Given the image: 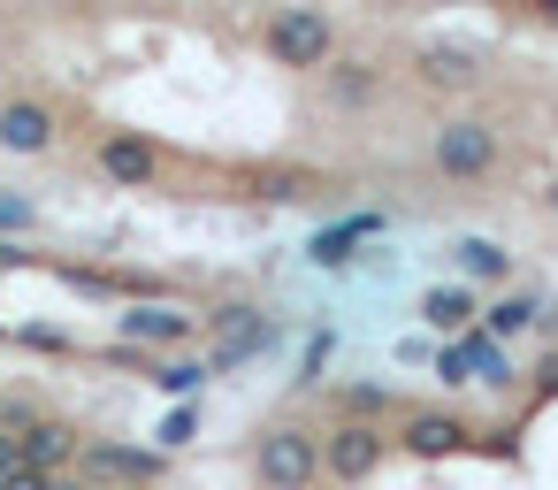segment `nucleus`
<instances>
[{"instance_id":"10","label":"nucleus","mask_w":558,"mask_h":490,"mask_svg":"<svg viewBox=\"0 0 558 490\" xmlns=\"http://www.w3.org/2000/svg\"><path fill=\"white\" fill-rule=\"evenodd\" d=\"M47 139H54V116L39 100H9V108H0V146H9V154H39Z\"/></svg>"},{"instance_id":"8","label":"nucleus","mask_w":558,"mask_h":490,"mask_svg":"<svg viewBox=\"0 0 558 490\" xmlns=\"http://www.w3.org/2000/svg\"><path fill=\"white\" fill-rule=\"evenodd\" d=\"M466 437H474V429H466V421H459V414H413V421H405V437H398V444H405V452H413V459H444V452H459V444H466Z\"/></svg>"},{"instance_id":"3","label":"nucleus","mask_w":558,"mask_h":490,"mask_svg":"<svg viewBox=\"0 0 558 490\" xmlns=\"http://www.w3.org/2000/svg\"><path fill=\"white\" fill-rule=\"evenodd\" d=\"M428 162H436L444 177H489V169H497V131H489V123H444V131L428 139Z\"/></svg>"},{"instance_id":"15","label":"nucleus","mask_w":558,"mask_h":490,"mask_svg":"<svg viewBox=\"0 0 558 490\" xmlns=\"http://www.w3.org/2000/svg\"><path fill=\"white\" fill-rule=\"evenodd\" d=\"M100 169H108L116 184H146L161 162H154V146H146V139H108V146H100Z\"/></svg>"},{"instance_id":"20","label":"nucleus","mask_w":558,"mask_h":490,"mask_svg":"<svg viewBox=\"0 0 558 490\" xmlns=\"http://www.w3.org/2000/svg\"><path fill=\"white\" fill-rule=\"evenodd\" d=\"M154 383H161L169 398H192V391L207 383V360H169V368H154Z\"/></svg>"},{"instance_id":"25","label":"nucleus","mask_w":558,"mask_h":490,"mask_svg":"<svg viewBox=\"0 0 558 490\" xmlns=\"http://www.w3.org/2000/svg\"><path fill=\"white\" fill-rule=\"evenodd\" d=\"M436 375H444V383H474V375H466V360H459V345H451V352H436Z\"/></svg>"},{"instance_id":"4","label":"nucleus","mask_w":558,"mask_h":490,"mask_svg":"<svg viewBox=\"0 0 558 490\" xmlns=\"http://www.w3.org/2000/svg\"><path fill=\"white\" fill-rule=\"evenodd\" d=\"M383 444H390V437H383L375 421H344V429L322 437V467H329L337 482H367V475L383 467Z\"/></svg>"},{"instance_id":"23","label":"nucleus","mask_w":558,"mask_h":490,"mask_svg":"<svg viewBox=\"0 0 558 490\" xmlns=\"http://www.w3.org/2000/svg\"><path fill=\"white\" fill-rule=\"evenodd\" d=\"M192 429H199V414H192V406H177V414H169V421H161V444H184V437H192Z\"/></svg>"},{"instance_id":"28","label":"nucleus","mask_w":558,"mask_h":490,"mask_svg":"<svg viewBox=\"0 0 558 490\" xmlns=\"http://www.w3.org/2000/svg\"><path fill=\"white\" fill-rule=\"evenodd\" d=\"M54 490H93V482H54Z\"/></svg>"},{"instance_id":"7","label":"nucleus","mask_w":558,"mask_h":490,"mask_svg":"<svg viewBox=\"0 0 558 490\" xmlns=\"http://www.w3.org/2000/svg\"><path fill=\"white\" fill-rule=\"evenodd\" d=\"M322 93H329L337 108H367V100H383V70L360 62V55H344V62L322 70Z\"/></svg>"},{"instance_id":"17","label":"nucleus","mask_w":558,"mask_h":490,"mask_svg":"<svg viewBox=\"0 0 558 490\" xmlns=\"http://www.w3.org/2000/svg\"><path fill=\"white\" fill-rule=\"evenodd\" d=\"M535 314H543V307H535L527 291H512V299H497V307L482 314V337H520V330H527Z\"/></svg>"},{"instance_id":"6","label":"nucleus","mask_w":558,"mask_h":490,"mask_svg":"<svg viewBox=\"0 0 558 490\" xmlns=\"http://www.w3.org/2000/svg\"><path fill=\"white\" fill-rule=\"evenodd\" d=\"M77 467L93 482H154L161 452H131V444H77Z\"/></svg>"},{"instance_id":"13","label":"nucleus","mask_w":558,"mask_h":490,"mask_svg":"<svg viewBox=\"0 0 558 490\" xmlns=\"http://www.w3.org/2000/svg\"><path fill=\"white\" fill-rule=\"evenodd\" d=\"M375 230H383V215H344L337 230H314V246H306V253H314L322 268H344V261H352V246H360V238H375Z\"/></svg>"},{"instance_id":"24","label":"nucleus","mask_w":558,"mask_h":490,"mask_svg":"<svg viewBox=\"0 0 558 490\" xmlns=\"http://www.w3.org/2000/svg\"><path fill=\"white\" fill-rule=\"evenodd\" d=\"M0 490H54L39 467H9V475H0Z\"/></svg>"},{"instance_id":"18","label":"nucleus","mask_w":558,"mask_h":490,"mask_svg":"<svg viewBox=\"0 0 558 490\" xmlns=\"http://www.w3.org/2000/svg\"><path fill=\"white\" fill-rule=\"evenodd\" d=\"M337 406H344V421H375V414H390V406H398V391H390V383H344V391H337Z\"/></svg>"},{"instance_id":"29","label":"nucleus","mask_w":558,"mask_h":490,"mask_svg":"<svg viewBox=\"0 0 558 490\" xmlns=\"http://www.w3.org/2000/svg\"><path fill=\"white\" fill-rule=\"evenodd\" d=\"M550 215H558V184H550Z\"/></svg>"},{"instance_id":"27","label":"nucleus","mask_w":558,"mask_h":490,"mask_svg":"<svg viewBox=\"0 0 558 490\" xmlns=\"http://www.w3.org/2000/svg\"><path fill=\"white\" fill-rule=\"evenodd\" d=\"M9 467H24V459H16V437L0 429V475H9Z\"/></svg>"},{"instance_id":"21","label":"nucleus","mask_w":558,"mask_h":490,"mask_svg":"<svg viewBox=\"0 0 558 490\" xmlns=\"http://www.w3.org/2000/svg\"><path fill=\"white\" fill-rule=\"evenodd\" d=\"M329 352H337V345H329V330H322V337H306V375H299L306 391L322 383V368H329Z\"/></svg>"},{"instance_id":"16","label":"nucleus","mask_w":558,"mask_h":490,"mask_svg":"<svg viewBox=\"0 0 558 490\" xmlns=\"http://www.w3.org/2000/svg\"><path fill=\"white\" fill-rule=\"evenodd\" d=\"M459 268L482 276V284H505V276H512V253H505L497 238H459Z\"/></svg>"},{"instance_id":"26","label":"nucleus","mask_w":558,"mask_h":490,"mask_svg":"<svg viewBox=\"0 0 558 490\" xmlns=\"http://www.w3.org/2000/svg\"><path fill=\"white\" fill-rule=\"evenodd\" d=\"M535 391H558V352H550V360L535 368Z\"/></svg>"},{"instance_id":"22","label":"nucleus","mask_w":558,"mask_h":490,"mask_svg":"<svg viewBox=\"0 0 558 490\" xmlns=\"http://www.w3.org/2000/svg\"><path fill=\"white\" fill-rule=\"evenodd\" d=\"M0 230H32V200H16V192H0Z\"/></svg>"},{"instance_id":"11","label":"nucleus","mask_w":558,"mask_h":490,"mask_svg":"<svg viewBox=\"0 0 558 490\" xmlns=\"http://www.w3.org/2000/svg\"><path fill=\"white\" fill-rule=\"evenodd\" d=\"M123 337L131 345H184L192 337V314L184 307H131L123 314Z\"/></svg>"},{"instance_id":"2","label":"nucleus","mask_w":558,"mask_h":490,"mask_svg":"<svg viewBox=\"0 0 558 490\" xmlns=\"http://www.w3.org/2000/svg\"><path fill=\"white\" fill-rule=\"evenodd\" d=\"M268 55L291 62V70H329L337 32H329L322 9H276V16H268Z\"/></svg>"},{"instance_id":"19","label":"nucleus","mask_w":558,"mask_h":490,"mask_svg":"<svg viewBox=\"0 0 558 490\" xmlns=\"http://www.w3.org/2000/svg\"><path fill=\"white\" fill-rule=\"evenodd\" d=\"M260 192H268V200H314L322 177H314V169H260Z\"/></svg>"},{"instance_id":"12","label":"nucleus","mask_w":558,"mask_h":490,"mask_svg":"<svg viewBox=\"0 0 558 490\" xmlns=\"http://www.w3.org/2000/svg\"><path fill=\"white\" fill-rule=\"evenodd\" d=\"M421 85L466 93V85H482V70H474V55H459V47H421Z\"/></svg>"},{"instance_id":"5","label":"nucleus","mask_w":558,"mask_h":490,"mask_svg":"<svg viewBox=\"0 0 558 490\" xmlns=\"http://www.w3.org/2000/svg\"><path fill=\"white\" fill-rule=\"evenodd\" d=\"M215 322H222V337H215V360L207 368H238V360H253V352L276 345V322H260L253 307H222Z\"/></svg>"},{"instance_id":"9","label":"nucleus","mask_w":558,"mask_h":490,"mask_svg":"<svg viewBox=\"0 0 558 490\" xmlns=\"http://www.w3.org/2000/svg\"><path fill=\"white\" fill-rule=\"evenodd\" d=\"M16 459H24V467H39V475L54 482V467H62V459H77V429H62V421H32V429L16 437Z\"/></svg>"},{"instance_id":"14","label":"nucleus","mask_w":558,"mask_h":490,"mask_svg":"<svg viewBox=\"0 0 558 490\" xmlns=\"http://www.w3.org/2000/svg\"><path fill=\"white\" fill-rule=\"evenodd\" d=\"M421 322L444 330V337H466V330H474V299H466L459 284H436V291H421Z\"/></svg>"},{"instance_id":"1","label":"nucleus","mask_w":558,"mask_h":490,"mask_svg":"<svg viewBox=\"0 0 558 490\" xmlns=\"http://www.w3.org/2000/svg\"><path fill=\"white\" fill-rule=\"evenodd\" d=\"M253 475H260L268 490H314V475H322V437H306V429H268V437L253 444Z\"/></svg>"}]
</instances>
